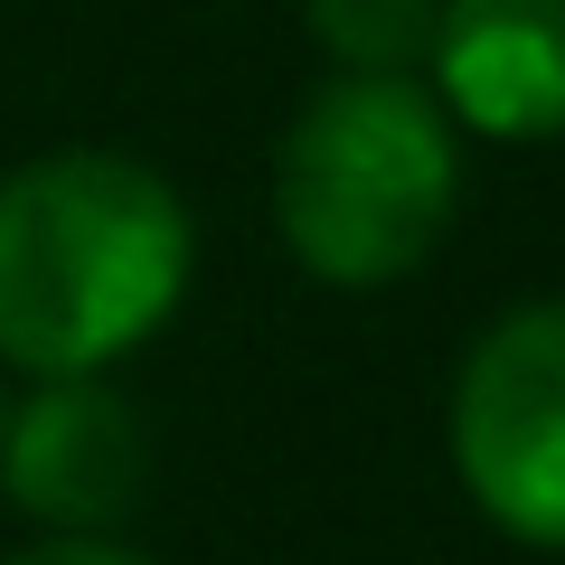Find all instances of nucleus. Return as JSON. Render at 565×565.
Returning <instances> with one entry per match:
<instances>
[{"label": "nucleus", "instance_id": "f257e3e1", "mask_svg": "<svg viewBox=\"0 0 565 565\" xmlns=\"http://www.w3.org/2000/svg\"><path fill=\"white\" fill-rule=\"evenodd\" d=\"M189 207L122 151H47L0 180V359L95 377L180 311Z\"/></svg>", "mask_w": 565, "mask_h": 565}, {"label": "nucleus", "instance_id": "f03ea898", "mask_svg": "<svg viewBox=\"0 0 565 565\" xmlns=\"http://www.w3.org/2000/svg\"><path fill=\"white\" fill-rule=\"evenodd\" d=\"M462 199L452 114L415 76H330L274 151V226L321 282H396Z\"/></svg>", "mask_w": 565, "mask_h": 565}, {"label": "nucleus", "instance_id": "7ed1b4c3", "mask_svg": "<svg viewBox=\"0 0 565 565\" xmlns=\"http://www.w3.org/2000/svg\"><path fill=\"white\" fill-rule=\"evenodd\" d=\"M452 462L490 527L565 546V302H519L452 377Z\"/></svg>", "mask_w": 565, "mask_h": 565}, {"label": "nucleus", "instance_id": "20e7f679", "mask_svg": "<svg viewBox=\"0 0 565 565\" xmlns=\"http://www.w3.org/2000/svg\"><path fill=\"white\" fill-rule=\"evenodd\" d=\"M0 481L57 537H104L151 490V434L104 377H39L20 415H0Z\"/></svg>", "mask_w": 565, "mask_h": 565}, {"label": "nucleus", "instance_id": "39448f33", "mask_svg": "<svg viewBox=\"0 0 565 565\" xmlns=\"http://www.w3.org/2000/svg\"><path fill=\"white\" fill-rule=\"evenodd\" d=\"M434 104L490 141L565 132V0H444L434 20Z\"/></svg>", "mask_w": 565, "mask_h": 565}, {"label": "nucleus", "instance_id": "423d86ee", "mask_svg": "<svg viewBox=\"0 0 565 565\" xmlns=\"http://www.w3.org/2000/svg\"><path fill=\"white\" fill-rule=\"evenodd\" d=\"M302 20L349 76H415L434 57L444 0H302Z\"/></svg>", "mask_w": 565, "mask_h": 565}, {"label": "nucleus", "instance_id": "0eeeda50", "mask_svg": "<svg viewBox=\"0 0 565 565\" xmlns=\"http://www.w3.org/2000/svg\"><path fill=\"white\" fill-rule=\"evenodd\" d=\"M10 565H151V556H132L114 537H47V546H20Z\"/></svg>", "mask_w": 565, "mask_h": 565}]
</instances>
